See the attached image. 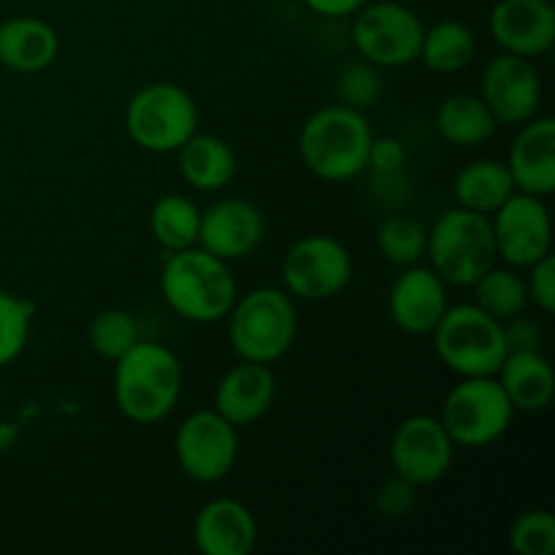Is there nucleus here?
<instances>
[{
  "label": "nucleus",
  "mask_w": 555,
  "mask_h": 555,
  "mask_svg": "<svg viewBox=\"0 0 555 555\" xmlns=\"http://www.w3.org/2000/svg\"><path fill=\"white\" fill-rule=\"evenodd\" d=\"M282 280L296 301H328L350 285L352 255L334 236H304L282 258Z\"/></svg>",
  "instance_id": "10"
},
{
  "label": "nucleus",
  "mask_w": 555,
  "mask_h": 555,
  "mask_svg": "<svg viewBox=\"0 0 555 555\" xmlns=\"http://www.w3.org/2000/svg\"><path fill=\"white\" fill-rule=\"evenodd\" d=\"M515 190L547 198L555 190V119L531 117L520 125L507 155Z\"/></svg>",
  "instance_id": "19"
},
{
  "label": "nucleus",
  "mask_w": 555,
  "mask_h": 555,
  "mask_svg": "<svg viewBox=\"0 0 555 555\" xmlns=\"http://www.w3.org/2000/svg\"><path fill=\"white\" fill-rule=\"evenodd\" d=\"M309 11L325 16V20H341V16H352L361 5L369 0H304Z\"/></svg>",
  "instance_id": "38"
},
{
  "label": "nucleus",
  "mask_w": 555,
  "mask_h": 555,
  "mask_svg": "<svg viewBox=\"0 0 555 555\" xmlns=\"http://www.w3.org/2000/svg\"><path fill=\"white\" fill-rule=\"evenodd\" d=\"M496 258L509 269L526 271L553 253V222L545 198L515 190L491 215Z\"/></svg>",
  "instance_id": "12"
},
{
  "label": "nucleus",
  "mask_w": 555,
  "mask_h": 555,
  "mask_svg": "<svg viewBox=\"0 0 555 555\" xmlns=\"http://www.w3.org/2000/svg\"><path fill=\"white\" fill-rule=\"evenodd\" d=\"M16 439H20V428H16V423H0V453H9V450L16 444Z\"/></svg>",
  "instance_id": "39"
},
{
  "label": "nucleus",
  "mask_w": 555,
  "mask_h": 555,
  "mask_svg": "<svg viewBox=\"0 0 555 555\" xmlns=\"http://www.w3.org/2000/svg\"><path fill=\"white\" fill-rule=\"evenodd\" d=\"M193 540L204 555H247L258 542V520L238 499H211L195 515Z\"/></svg>",
  "instance_id": "20"
},
{
  "label": "nucleus",
  "mask_w": 555,
  "mask_h": 555,
  "mask_svg": "<svg viewBox=\"0 0 555 555\" xmlns=\"http://www.w3.org/2000/svg\"><path fill=\"white\" fill-rule=\"evenodd\" d=\"M150 231L166 253H182V249L198 247L201 209L188 195H163L150 211Z\"/></svg>",
  "instance_id": "27"
},
{
  "label": "nucleus",
  "mask_w": 555,
  "mask_h": 555,
  "mask_svg": "<svg viewBox=\"0 0 555 555\" xmlns=\"http://www.w3.org/2000/svg\"><path fill=\"white\" fill-rule=\"evenodd\" d=\"M515 412H545L555 396V374L542 350H513L496 372Z\"/></svg>",
  "instance_id": "22"
},
{
  "label": "nucleus",
  "mask_w": 555,
  "mask_h": 555,
  "mask_svg": "<svg viewBox=\"0 0 555 555\" xmlns=\"http://www.w3.org/2000/svg\"><path fill=\"white\" fill-rule=\"evenodd\" d=\"M179 173L198 193H217L236 177V155L220 135L195 130L177 150Z\"/></svg>",
  "instance_id": "23"
},
{
  "label": "nucleus",
  "mask_w": 555,
  "mask_h": 555,
  "mask_svg": "<svg viewBox=\"0 0 555 555\" xmlns=\"http://www.w3.org/2000/svg\"><path fill=\"white\" fill-rule=\"evenodd\" d=\"M404 163H406V150L399 139H393V135H383V139H377V135H374L372 150H369L366 168H372L377 177L390 179V177H399Z\"/></svg>",
  "instance_id": "36"
},
{
  "label": "nucleus",
  "mask_w": 555,
  "mask_h": 555,
  "mask_svg": "<svg viewBox=\"0 0 555 555\" xmlns=\"http://www.w3.org/2000/svg\"><path fill=\"white\" fill-rule=\"evenodd\" d=\"M499 122L480 95L455 92L444 98L437 108V130L453 146H482L496 135Z\"/></svg>",
  "instance_id": "24"
},
{
  "label": "nucleus",
  "mask_w": 555,
  "mask_h": 555,
  "mask_svg": "<svg viewBox=\"0 0 555 555\" xmlns=\"http://www.w3.org/2000/svg\"><path fill=\"white\" fill-rule=\"evenodd\" d=\"M455 442L434 415H412L399 423L390 439V464L399 477L417 488L434 486L450 472Z\"/></svg>",
  "instance_id": "13"
},
{
  "label": "nucleus",
  "mask_w": 555,
  "mask_h": 555,
  "mask_svg": "<svg viewBox=\"0 0 555 555\" xmlns=\"http://www.w3.org/2000/svg\"><path fill=\"white\" fill-rule=\"evenodd\" d=\"M426 225L412 215H390L377 228V249L399 269L426 258Z\"/></svg>",
  "instance_id": "29"
},
{
  "label": "nucleus",
  "mask_w": 555,
  "mask_h": 555,
  "mask_svg": "<svg viewBox=\"0 0 555 555\" xmlns=\"http://www.w3.org/2000/svg\"><path fill=\"white\" fill-rule=\"evenodd\" d=\"M266 233L263 211L247 198H222L201 211L198 247L217 258L242 260L260 247Z\"/></svg>",
  "instance_id": "15"
},
{
  "label": "nucleus",
  "mask_w": 555,
  "mask_h": 555,
  "mask_svg": "<svg viewBox=\"0 0 555 555\" xmlns=\"http://www.w3.org/2000/svg\"><path fill=\"white\" fill-rule=\"evenodd\" d=\"M296 334V298L280 287H255L228 312V339L238 361L274 366L291 352Z\"/></svg>",
  "instance_id": "4"
},
{
  "label": "nucleus",
  "mask_w": 555,
  "mask_h": 555,
  "mask_svg": "<svg viewBox=\"0 0 555 555\" xmlns=\"http://www.w3.org/2000/svg\"><path fill=\"white\" fill-rule=\"evenodd\" d=\"M431 336L437 358L459 377H496L509 352L504 323L477 304L448 307Z\"/></svg>",
  "instance_id": "6"
},
{
  "label": "nucleus",
  "mask_w": 555,
  "mask_h": 555,
  "mask_svg": "<svg viewBox=\"0 0 555 555\" xmlns=\"http://www.w3.org/2000/svg\"><path fill=\"white\" fill-rule=\"evenodd\" d=\"M173 455L184 475L201 486L225 480L238 461V428L217 410H198L184 417L173 437Z\"/></svg>",
  "instance_id": "11"
},
{
  "label": "nucleus",
  "mask_w": 555,
  "mask_h": 555,
  "mask_svg": "<svg viewBox=\"0 0 555 555\" xmlns=\"http://www.w3.org/2000/svg\"><path fill=\"white\" fill-rule=\"evenodd\" d=\"M125 130L139 150L168 155L198 130V106L184 87L152 81L125 106Z\"/></svg>",
  "instance_id": "7"
},
{
  "label": "nucleus",
  "mask_w": 555,
  "mask_h": 555,
  "mask_svg": "<svg viewBox=\"0 0 555 555\" xmlns=\"http://www.w3.org/2000/svg\"><path fill=\"white\" fill-rule=\"evenodd\" d=\"M475 304L496 318L499 323L518 318L529 307V293H526V280L518 274V269H491L475 282Z\"/></svg>",
  "instance_id": "28"
},
{
  "label": "nucleus",
  "mask_w": 555,
  "mask_h": 555,
  "mask_svg": "<svg viewBox=\"0 0 555 555\" xmlns=\"http://www.w3.org/2000/svg\"><path fill=\"white\" fill-rule=\"evenodd\" d=\"M448 285L439 280L431 266H406L390 287V320L396 323V328L410 336L431 334L442 314L448 312Z\"/></svg>",
  "instance_id": "16"
},
{
  "label": "nucleus",
  "mask_w": 555,
  "mask_h": 555,
  "mask_svg": "<svg viewBox=\"0 0 555 555\" xmlns=\"http://www.w3.org/2000/svg\"><path fill=\"white\" fill-rule=\"evenodd\" d=\"M417 504V486L406 482L404 477L396 475L393 480L385 482L377 491V509L385 518H404L415 509Z\"/></svg>",
  "instance_id": "35"
},
{
  "label": "nucleus",
  "mask_w": 555,
  "mask_h": 555,
  "mask_svg": "<svg viewBox=\"0 0 555 555\" xmlns=\"http://www.w3.org/2000/svg\"><path fill=\"white\" fill-rule=\"evenodd\" d=\"M36 318V304L14 293L0 291V369L25 352Z\"/></svg>",
  "instance_id": "31"
},
{
  "label": "nucleus",
  "mask_w": 555,
  "mask_h": 555,
  "mask_svg": "<svg viewBox=\"0 0 555 555\" xmlns=\"http://www.w3.org/2000/svg\"><path fill=\"white\" fill-rule=\"evenodd\" d=\"M477 38L469 25L459 20H442L423 33L417 60L434 74H459L475 60Z\"/></svg>",
  "instance_id": "26"
},
{
  "label": "nucleus",
  "mask_w": 555,
  "mask_h": 555,
  "mask_svg": "<svg viewBox=\"0 0 555 555\" xmlns=\"http://www.w3.org/2000/svg\"><path fill=\"white\" fill-rule=\"evenodd\" d=\"M374 130L366 114L345 103H331L307 117L298 133V155L312 177L350 182L369 171Z\"/></svg>",
  "instance_id": "2"
},
{
  "label": "nucleus",
  "mask_w": 555,
  "mask_h": 555,
  "mask_svg": "<svg viewBox=\"0 0 555 555\" xmlns=\"http://www.w3.org/2000/svg\"><path fill=\"white\" fill-rule=\"evenodd\" d=\"M276 377L271 366L238 361L220 377L215 390V410L231 426L247 428L258 423L274 406Z\"/></svg>",
  "instance_id": "18"
},
{
  "label": "nucleus",
  "mask_w": 555,
  "mask_h": 555,
  "mask_svg": "<svg viewBox=\"0 0 555 555\" xmlns=\"http://www.w3.org/2000/svg\"><path fill=\"white\" fill-rule=\"evenodd\" d=\"M426 258L448 287H472L499 260L491 217L464 206L442 211L428 228Z\"/></svg>",
  "instance_id": "5"
},
{
  "label": "nucleus",
  "mask_w": 555,
  "mask_h": 555,
  "mask_svg": "<svg viewBox=\"0 0 555 555\" xmlns=\"http://www.w3.org/2000/svg\"><path fill=\"white\" fill-rule=\"evenodd\" d=\"M509 545L518 555L555 553V518L547 509H529L518 515L509 529Z\"/></svg>",
  "instance_id": "33"
},
{
  "label": "nucleus",
  "mask_w": 555,
  "mask_h": 555,
  "mask_svg": "<svg viewBox=\"0 0 555 555\" xmlns=\"http://www.w3.org/2000/svg\"><path fill=\"white\" fill-rule=\"evenodd\" d=\"M60 36L38 16H11L0 22V65L14 74H41L57 60Z\"/></svg>",
  "instance_id": "21"
},
{
  "label": "nucleus",
  "mask_w": 555,
  "mask_h": 555,
  "mask_svg": "<svg viewBox=\"0 0 555 555\" xmlns=\"http://www.w3.org/2000/svg\"><path fill=\"white\" fill-rule=\"evenodd\" d=\"M453 193L459 206L491 217L515 193V182L509 177L507 163L488 157V160H475L461 168Z\"/></svg>",
  "instance_id": "25"
},
{
  "label": "nucleus",
  "mask_w": 555,
  "mask_h": 555,
  "mask_svg": "<svg viewBox=\"0 0 555 555\" xmlns=\"http://www.w3.org/2000/svg\"><path fill=\"white\" fill-rule=\"evenodd\" d=\"M504 339H507V350H542V328L531 320L518 318L504 323Z\"/></svg>",
  "instance_id": "37"
},
{
  "label": "nucleus",
  "mask_w": 555,
  "mask_h": 555,
  "mask_svg": "<svg viewBox=\"0 0 555 555\" xmlns=\"http://www.w3.org/2000/svg\"><path fill=\"white\" fill-rule=\"evenodd\" d=\"M515 410L496 377H461L442 404L444 431L455 448H488L513 426Z\"/></svg>",
  "instance_id": "8"
},
{
  "label": "nucleus",
  "mask_w": 555,
  "mask_h": 555,
  "mask_svg": "<svg viewBox=\"0 0 555 555\" xmlns=\"http://www.w3.org/2000/svg\"><path fill=\"white\" fill-rule=\"evenodd\" d=\"M182 363L157 341L139 339L114 361V404L122 417L139 426H152L171 415L182 396Z\"/></svg>",
  "instance_id": "1"
},
{
  "label": "nucleus",
  "mask_w": 555,
  "mask_h": 555,
  "mask_svg": "<svg viewBox=\"0 0 555 555\" xmlns=\"http://www.w3.org/2000/svg\"><path fill=\"white\" fill-rule=\"evenodd\" d=\"M526 293H529V304H534L542 314L555 312V258L553 253L537 260L534 266L526 269Z\"/></svg>",
  "instance_id": "34"
},
{
  "label": "nucleus",
  "mask_w": 555,
  "mask_h": 555,
  "mask_svg": "<svg viewBox=\"0 0 555 555\" xmlns=\"http://www.w3.org/2000/svg\"><path fill=\"white\" fill-rule=\"evenodd\" d=\"M160 293L173 314L198 325L225 320L238 298L231 263L201 247L168 253L160 271Z\"/></svg>",
  "instance_id": "3"
},
{
  "label": "nucleus",
  "mask_w": 555,
  "mask_h": 555,
  "mask_svg": "<svg viewBox=\"0 0 555 555\" xmlns=\"http://www.w3.org/2000/svg\"><path fill=\"white\" fill-rule=\"evenodd\" d=\"M87 339H90L95 356L106 358V361H117L141 339L139 323L125 309H103L92 318Z\"/></svg>",
  "instance_id": "30"
},
{
  "label": "nucleus",
  "mask_w": 555,
  "mask_h": 555,
  "mask_svg": "<svg viewBox=\"0 0 555 555\" xmlns=\"http://www.w3.org/2000/svg\"><path fill=\"white\" fill-rule=\"evenodd\" d=\"M336 92H339V103L358 108V112L374 106L379 101V95H383V76H379V68L363 57L352 60L336 76Z\"/></svg>",
  "instance_id": "32"
},
{
  "label": "nucleus",
  "mask_w": 555,
  "mask_h": 555,
  "mask_svg": "<svg viewBox=\"0 0 555 555\" xmlns=\"http://www.w3.org/2000/svg\"><path fill=\"white\" fill-rule=\"evenodd\" d=\"M423 33L426 25L421 16L396 0L366 3L352 14V47L377 68H401L415 63Z\"/></svg>",
  "instance_id": "9"
},
{
  "label": "nucleus",
  "mask_w": 555,
  "mask_h": 555,
  "mask_svg": "<svg viewBox=\"0 0 555 555\" xmlns=\"http://www.w3.org/2000/svg\"><path fill=\"white\" fill-rule=\"evenodd\" d=\"M480 98L504 128H520L540 114L542 76L534 60L502 52L482 70Z\"/></svg>",
  "instance_id": "14"
},
{
  "label": "nucleus",
  "mask_w": 555,
  "mask_h": 555,
  "mask_svg": "<svg viewBox=\"0 0 555 555\" xmlns=\"http://www.w3.org/2000/svg\"><path fill=\"white\" fill-rule=\"evenodd\" d=\"M488 27L502 52L534 60L553 49L555 9L551 0H499Z\"/></svg>",
  "instance_id": "17"
}]
</instances>
